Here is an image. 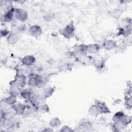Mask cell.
<instances>
[{
    "instance_id": "6da1fadb",
    "label": "cell",
    "mask_w": 132,
    "mask_h": 132,
    "mask_svg": "<svg viewBox=\"0 0 132 132\" xmlns=\"http://www.w3.org/2000/svg\"><path fill=\"white\" fill-rule=\"evenodd\" d=\"M75 33V27L73 23L66 25L62 30L61 35L65 39H70L73 38Z\"/></svg>"
},
{
    "instance_id": "7a4b0ae2",
    "label": "cell",
    "mask_w": 132,
    "mask_h": 132,
    "mask_svg": "<svg viewBox=\"0 0 132 132\" xmlns=\"http://www.w3.org/2000/svg\"><path fill=\"white\" fill-rule=\"evenodd\" d=\"M27 77L25 74L16 73L14 77V79L11 82L21 88H24L27 84Z\"/></svg>"
},
{
    "instance_id": "3957f363",
    "label": "cell",
    "mask_w": 132,
    "mask_h": 132,
    "mask_svg": "<svg viewBox=\"0 0 132 132\" xmlns=\"http://www.w3.org/2000/svg\"><path fill=\"white\" fill-rule=\"evenodd\" d=\"M86 45L83 44H79L74 47L73 51L71 52L72 56L76 59L87 55Z\"/></svg>"
},
{
    "instance_id": "277c9868",
    "label": "cell",
    "mask_w": 132,
    "mask_h": 132,
    "mask_svg": "<svg viewBox=\"0 0 132 132\" xmlns=\"http://www.w3.org/2000/svg\"><path fill=\"white\" fill-rule=\"evenodd\" d=\"M14 18L21 22H24L28 18V12L22 8H15Z\"/></svg>"
},
{
    "instance_id": "5b68a950",
    "label": "cell",
    "mask_w": 132,
    "mask_h": 132,
    "mask_svg": "<svg viewBox=\"0 0 132 132\" xmlns=\"http://www.w3.org/2000/svg\"><path fill=\"white\" fill-rule=\"evenodd\" d=\"M77 128L79 131H91L93 130V126L90 121L88 120H83L78 124Z\"/></svg>"
},
{
    "instance_id": "8992f818",
    "label": "cell",
    "mask_w": 132,
    "mask_h": 132,
    "mask_svg": "<svg viewBox=\"0 0 132 132\" xmlns=\"http://www.w3.org/2000/svg\"><path fill=\"white\" fill-rule=\"evenodd\" d=\"M118 44L117 40L112 39H108L104 40L102 45V47L106 51H111L116 49L118 47Z\"/></svg>"
},
{
    "instance_id": "52a82bcc",
    "label": "cell",
    "mask_w": 132,
    "mask_h": 132,
    "mask_svg": "<svg viewBox=\"0 0 132 132\" xmlns=\"http://www.w3.org/2000/svg\"><path fill=\"white\" fill-rule=\"evenodd\" d=\"M28 32L31 37L37 38L42 34L43 30L40 26L37 24H34L29 27Z\"/></svg>"
},
{
    "instance_id": "ba28073f",
    "label": "cell",
    "mask_w": 132,
    "mask_h": 132,
    "mask_svg": "<svg viewBox=\"0 0 132 132\" xmlns=\"http://www.w3.org/2000/svg\"><path fill=\"white\" fill-rule=\"evenodd\" d=\"M36 61V59L34 55H27L22 58L21 62L23 65L26 67H30L34 65Z\"/></svg>"
},
{
    "instance_id": "9c48e42d",
    "label": "cell",
    "mask_w": 132,
    "mask_h": 132,
    "mask_svg": "<svg viewBox=\"0 0 132 132\" xmlns=\"http://www.w3.org/2000/svg\"><path fill=\"white\" fill-rule=\"evenodd\" d=\"M12 109L16 115H22L25 112L27 107L25 103L17 102L11 106Z\"/></svg>"
},
{
    "instance_id": "30bf717a",
    "label": "cell",
    "mask_w": 132,
    "mask_h": 132,
    "mask_svg": "<svg viewBox=\"0 0 132 132\" xmlns=\"http://www.w3.org/2000/svg\"><path fill=\"white\" fill-rule=\"evenodd\" d=\"M94 103L97 106L100 115L106 114L110 113V109L105 102L96 100L94 101Z\"/></svg>"
},
{
    "instance_id": "8fae6325",
    "label": "cell",
    "mask_w": 132,
    "mask_h": 132,
    "mask_svg": "<svg viewBox=\"0 0 132 132\" xmlns=\"http://www.w3.org/2000/svg\"><path fill=\"white\" fill-rule=\"evenodd\" d=\"M105 60L103 57H95L93 58L91 64L97 70H102L104 69L105 67Z\"/></svg>"
},
{
    "instance_id": "7c38bea8",
    "label": "cell",
    "mask_w": 132,
    "mask_h": 132,
    "mask_svg": "<svg viewBox=\"0 0 132 132\" xmlns=\"http://www.w3.org/2000/svg\"><path fill=\"white\" fill-rule=\"evenodd\" d=\"M55 91V88L54 87L52 86H45L42 88L41 96L44 100H45L52 96Z\"/></svg>"
},
{
    "instance_id": "4fadbf2b",
    "label": "cell",
    "mask_w": 132,
    "mask_h": 132,
    "mask_svg": "<svg viewBox=\"0 0 132 132\" xmlns=\"http://www.w3.org/2000/svg\"><path fill=\"white\" fill-rule=\"evenodd\" d=\"M125 105L127 109H131L132 107V97L131 85L128 86V88L125 93Z\"/></svg>"
},
{
    "instance_id": "5bb4252c",
    "label": "cell",
    "mask_w": 132,
    "mask_h": 132,
    "mask_svg": "<svg viewBox=\"0 0 132 132\" xmlns=\"http://www.w3.org/2000/svg\"><path fill=\"white\" fill-rule=\"evenodd\" d=\"M101 47V45L98 43H92L88 44L86 45L87 53L91 54H95L100 51Z\"/></svg>"
},
{
    "instance_id": "9a60e30c",
    "label": "cell",
    "mask_w": 132,
    "mask_h": 132,
    "mask_svg": "<svg viewBox=\"0 0 132 132\" xmlns=\"http://www.w3.org/2000/svg\"><path fill=\"white\" fill-rule=\"evenodd\" d=\"M131 32V26L120 27L118 29L117 36L127 37L130 35Z\"/></svg>"
},
{
    "instance_id": "2e32d148",
    "label": "cell",
    "mask_w": 132,
    "mask_h": 132,
    "mask_svg": "<svg viewBox=\"0 0 132 132\" xmlns=\"http://www.w3.org/2000/svg\"><path fill=\"white\" fill-rule=\"evenodd\" d=\"M9 85L10 87L8 90L9 94L13 95L16 97L20 96L22 88L11 82H10Z\"/></svg>"
},
{
    "instance_id": "e0dca14e",
    "label": "cell",
    "mask_w": 132,
    "mask_h": 132,
    "mask_svg": "<svg viewBox=\"0 0 132 132\" xmlns=\"http://www.w3.org/2000/svg\"><path fill=\"white\" fill-rule=\"evenodd\" d=\"M19 40V35L10 33L9 35L6 37V41L9 45H13L16 44Z\"/></svg>"
},
{
    "instance_id": "ac0fdd59",
    "label": "cell",
    "mask_w": 132,
    "mask_h": 132,
    "mask_svg": "<svg viewBox=\"0 0 132 132\" xmlns=\"http://www.w3.org/2000/svg\"><path fill=\"white\" fill-rule=\"evenodd\" d=\"M88 113L91 117L93 118H96L100 115L97 106L94 103H92L89 107L88 109Z\"/></svg>"
},
{
    "instance_id": "d6986e66",
    "label": "cell",
    "mask_w": 132,
    "mask_h": 132,
    "mask_svg": "<svg viewBox=\"0 0 132 132\" xmlns=\"http://www.w3.org/2000/svg\"><path fill=\"white\" fill-rule=\"evenodd\" d=\"M127 126H126L124 124H123L121 121H116L113 122L112 125V129L114 131H120L124 130L125 128H126Z\"/></svg>"
},
{
    "instance_id": "ffe728a7",
    "label": "cell",
    "mask_w": 132,
    "mask_h": 132,
    "mask_svg": "<svg viewBox=\"0 0 132 132\" xmlns=\"http://www.w3.org/2000/svg\"><path fill=\"white\" fill-rule=\"evenodd\" d=\"M2 100L11 106H13L18 102L17 97L10 94L6 97H4L3 99H2Z\"/></svg>"
},
{
    "instance_id": "44dd1931",
    "label": "cell",
    "mask_w": 132,
    "mask_h": 132,
    "mask_svg": "<svg viewBox=\"0 0 132 132\" xmlns=\"http://www.w3.org/2000/svg\"><path fill=\"white\" fill-rule=\"evenodd\" d=\"M61 124L60 119L57 117H54L52 118L49 121L50 126L52 128H58Z\"/></svg>"
},
{
    "instance_id": "7402d4cb",
    "label": "cell",
    "mask_w": 132,
    "mask_h": 132,
    "mask_svg": "<svg viewBox=\"0 0 132 132\" xmlns=\"http://www.w3.org/2000/svg\"><path fill=\"white\" fill-rule=\"evenodd\" d=\"M37 111L41 113H46L50 111V107L45 103L42 102L38 106Z\"/></svg>"
},
{
    "instance_id": "603a6c76",
    "label": "cell",
    "mask_w": 132,
    "mask_h": 132,
    "mask_svg": "<svg viewBox=\"0 0 132 132\" xmlns=\"http://www.w3.org/2000/svg\"><path fill=\"white\" fill-rule=\"evenodd\" d=\"M32 90L30 88H23L21 90L20 96L25 101L28 100L30 96V95L31 93Z\"/></svg>"
},
{
    "instance_id": "cb8c5ba5",
    "label": "cell",
    "mask_w": 132,
    "mask_h": 132,
    "mask_svg": "<svg viewBox=\"0 0 132 132\" xmlns=\"http://www.w3.org/2000/svg\"><path fill=\"white\" fill-rule=\"evenodd\" d=\"M55 14L54 12L51 11L46 12L43 15V19L44 21L50 22L53 21L55 18Z\"/></svg>"
},
{
    "instance_id": "d4e9b609",
    "label": "cell",
    "mask_w": 132,
    "mask_h": 132,
    "mask_svg": "<svg viewBox=\"0 0 132 132\" xmlns=\"http://www.w3.org/2000/svg\"><path fill=\"white\" fill-rule=\"evenodd\" d=\"M122 13H123V11L118 7L113 9L111 11V15L114 19H118L121 16Z\"/></svg>"
},
{
    "instance_id": "484cf974",
    "label": "cell",
    "mask_w": 132,
    "mask_h": 132,
    "mask_svg": "<svg viewBox=\"0 0 132 132\" xmlns=\"http://www.w3.org/2000/svg\"><path fill=\"white\" fill-rule=\"evenodd\" d=\"M125 114V113L122 111H119L116 112L112 117V120L113 122H116V121H120L122 120Z\"/></svg>"
},
{
    "instance_id": "4316f807",
    "label": "cell",
    "mask_w": 132,
    "mask_h": 132,
    "mask_svg": "<svg viewBox=\"0 0 132 132\" xmlns=\"http://www.w3.org/2000/svg\"><path fill=\"white\" fill-rule=\"evenodd\" d=\"M122 26H131V20L129 18H126L123 19L121 20Z\"/></svg>"
},
{
    "instance_id": "83f0119b",
    "label": "cell",
    "mask_w": 132,
    "mask_h": 132,
    "mask_svg": "<svg viewBox=\"0 0 132 132\" xmlns=\"http://www.w3.org/2000/svg\"><path fill=\"white\" fill-rule=\"evenodd\" d=\"M27 27L26 25V24H19V25H18V34L19 35L20 34H22L24 32L26 31V30H27Z\"/></svg>"
},
{
    "instance_id": "f1b7e54d",
    "label": "cell",
    "mask_w": 132,
    "mask_h": 132,
    "mask_svg": "<svg viewBox=\"0 0 132 132\" xmlns=\"http://www.w3.org/2000/svg\"><path fill=\"white\" fill-rule=\"evenodd\" d=\"M10 33V30L8 29V28L4 27V28H2L1 30V37H7L9 34Z\"/></svg>"
},
{
    "instance_id": "f546056e",
    "label": "cell",
    "mask_w": 132,
    "mask_h": 132,
    "mask_svg": "<svg viewBox=\"0 0 132 132\" xmlns=\"http://www.w3.org/2000/svg\"><path fill=\"white\" fill-rule=\"evenodd\" d=\"M59 131L62 132H71L74 131V129H73L68 125H63L60 128Z\"/></svg>"
},
{
    "instance_id": "4dcf8cb0",
    "label": "cell",
    "mask_w": 132,
    "mask_h": 132,
    "mask_svg": "<svg viewBox=\"0 0 132 132\" xmlns=\"http://www.w3.org/2000/svg\"><path fill=\"white\" fill-rule=\"evenodd\" d=\"M42 131H47V132H49V131H53V129L51 127H45L43 129H42Z\"/></svg>"
}]
</instances>
